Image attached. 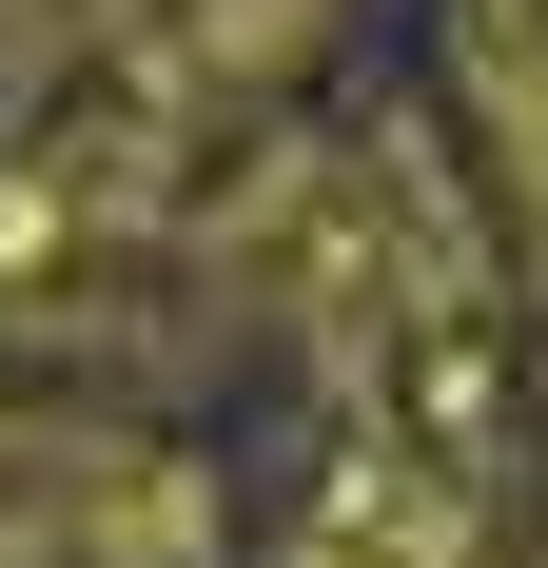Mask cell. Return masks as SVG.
Returning <instances> with one entry per match:
<instances>
[{
    "label": "cell",
    "mask_w": 548,
    "mask_h": 568,
    "mask_svg": "<svg viewBox=\"0 0 548 568\" xmlns=\"http://www.w3.org/2000/svg\"><path fill=\"white\" fill-rule=\"evenodd\" d=\"M216 490L158 432H79V412H0V568H196Z\"/></svg>",
    "instance_id": "1"
},
{
    "label": "cell",
    "mask_w": 548,
    "mask_h": 568,
    "mask_svg": "<svg viewBox=\"0 0 548 568\" xmlns=\"http://www.w3.org/2000/svg\"><path fill=\"white\" fill-rule=\"evenodd\" d=\"M470 79H490L509 176H529V216H548V0H490V20H470Z\"/></svg>",
    "instance_id": "2"
},
{
    "label": "cell",
    "mask_w": 548,
    "mask_h": 568,
    "mask_svg": "<svg viewBox=\"0 0 548 568\" xmlns=\"http://www.w3.org/2000/svg\"><path fill=\"white\" fill-rule=\"evenodd\" d=\"M294 568H450V510H432V490H353Z\"/></svg>",
    "instance_id": "3"
},
{
    "label": "cell",
    "mask_w": 548,
    "mask_h": 568,
    "mask_svg": "<svg viewBox=\"0 0 548 568\" xmlns=\"http://www.w3.org/2000/svg\"><path fill=\"white\" fill-rule=\"evenodd\" d=\"M294 20H314V0H216V59H274Z\"/></svg>",
    "instance_id": "4"
}]
</instances>
